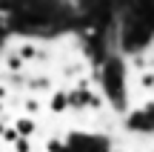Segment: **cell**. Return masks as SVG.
Returning a JSON list of instances; mask_svg holds the SVG:
<instances>
[{
    "instance_id": "7",
    "label": "cell",
    "mask_w": 154,
    "mask_h": 152,
    "mask_svg": "<svg viewBox=\"0 0 154 152\" xmlns=\"http://www.w3.org/2000/svg\"><path fill=\"white\" fill-rule=\"evenodd\" d=\"M140 86H143V89H154V69H143V72H140Z\"/></svg>"
},
{
    "instance_id": "8",
    "label": "cell",
    "mask_w": 154,
    "mask_h": 152,
    "mask_svg": "<svg viewBox=\"0 0 154 152\" xmlns=\"http://www.w3.org/2000/svg\"><path fill=\"white\" fill-rule=\"evenodd\" d=\"M14 152H32V141H29V138H20V141L14 144Z\"/></svg>"
},
{
    "instance_id": "6",
    "label": "cell",
    "mask_w": 154,
    "mask_h": 152,
    "mask_svg": "<svg viewBox=\"0 0 154 152\" xmlns=\"http://www.w3.org/2000/svg\"><path fill=\"white\" fill-rule=\"evenodd\" d=\"M6 66H9V72H23V69H26V63L20 60V55H17V52H9V55H6Z\"/></svg>"
},
{
    "instance_id": "4",
    "label": "cell",
    "mask_w": 154,
    "mask_h": 152,
    "mask_svg": "<svg viewBox=\"0 0 154 152\" xmlns=\"http://www.w3.org/2000/svg\"><path fill=\"white\" fill-rule=\"evenodd\" d=\"M17 55H20L23 63H29V60H40L43 52H40V46H34V43H20L17 46Z\"/></svg>"
},
{
    "instance_id": "3",
    "label": "cell",
    "mask_w": 154,
    "mask_h": 152,
    "mask_svg": "<svg viewBox=\"0 0 154 152\" xmlns=\"http://www.w3.org/2000/svg\"><path fill=\"white\" fill-rule=\"evenodd\" d=\"M49 109H51L54 115H63V112L69 109V92H63V89L54 92V95L49 98Z\"/></svg>"
},
{
    "instance_id": "9",
    "label": "cell",
    "mask_w": 154,
    "mask_h": 152,
    "mask_svg": "<svg viewBox=\"0 0 154 152\" xmlns=\"http://www.w3.org/2000/svg\"><path fill=\"white\" fill-rule=\"evenodd\" d=\"M6 98H9V89H6V86H0V101H6Z\"/></svg>"
},
{
    "instance_id": "10",
    "label": "cell",
    "mask_w": 154,
    "mask_h": 152,
    "mask_svg": "<svg viewBox=\"0 0 154 152\" xmlns=\"http://www.w3.org/2000/svg\"><path fill=\"white\" fill-rule=\"evenodd\" d=\"M151 43H154V32H151Z\"/></svg>"
},
{
    "instance_id": "1",
    "label": "cell",
    "mask_w": 154,
    "mask_h": 152,
    "mask_svg": "<svg viewBox=\"0 0 154 152\" xmlns=\"http://www.w3.org/2000/svg\"><path fill=\"white\" fill-rule=\"evenodd\" d=\"M100 83H103V92L111 98V101H123V92H126V72L117 60H109L100 72Z\"/></svg>"
},
{
    "instance_id": "5",
    "label": "cell",
    "mask_w": 154,
    "mask_h": 152,
    "mask_svg": "<svg viewBox=\"0 0 154 152\" xmlns=\"http://www.w3.org/2000/svg\"><path fill=\"white\" fill-rule=\"evenodd\" d=\"M23 109H26V112H29V118H32V115H40V112H43V103H40V98L29 95L26 101H23Z\"/></svg>"
},
{
    "instance_id": "2",
    "label": "cell",
    "mask_w": 154,
    "mask_h": 152,
    "mask_svg": "<svg viewBox=\"0 0 154 152\" xmlns=\"http://www.w3.org/2000/svg\"><path fill=\"white\" fill-rule=\"evenodd\" d=\"M14 129H17V135H20V138H29V141H32L37 124H34V118H29V115H20V118L14 121Z\"/></svg>"
}]
</instances>
